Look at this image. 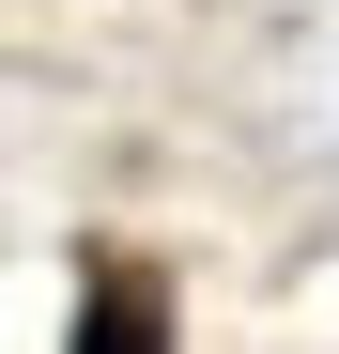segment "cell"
Returning <instances> with one entry per match:
<instances>
[{
	"label": "cell",
	"instance_id": "obj_1",
	"mask_svg": "<svg viewBox=\"0 0 339 354\" xmlns=\"http://www.w3.org/2000/svg\"><path fill=\"white\" fill-rule=\"evenodd\" d=\"M62 354H170V262L124 247V231H93V247H77V324H62Z\"/></svg>",
	"mask_w": 339,
	"mask_h": 354
}]
</instances>
